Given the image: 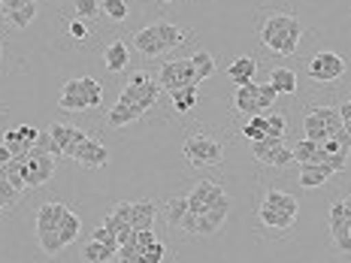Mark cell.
Listing matches in <instances>:
<instances>
[{"instance_id":"cell-1","label":"cell","mask_w":351,"mask_h":263,"mask_svg":"<svg viewBox=\"0 0 351 263\" xmlns=\"http://www.w3.org/2000/svg\"><path fill=\"white\" fill-rule=\"evenodd\" d=\"M300 36H303V25L294 16H269L261 27V42L282 58L297 52Z\"/></svg>"},{"instance_id":"cell-2","label":"cell","mask_w":351,"mask_h":263,"mask_svg":"<svg viewBox=\"0 0 351 263\" xmlns=\"http://www.w3.org/2000/svg\"><path fill=\"white\" fill-rule=\"evenodd\" d=\"M100 100H104V85L91 76H82V79H70V82L61 88L58 106H61L64 112H85V109L100 106Z\"/></svg>"},{"instance_id":"cell-3","label":"cell","mask_w":351,"mask_h":263,"mask_svg":"<svg viewBox=\"0 0 351 263\" xmlns=\"http://www.w3.org/2000/svg\"><path fill=\"white\" fill-rule=\"evenodd\" d=\"M155 82L160 85V91H170V94L179 91V88H185V85H197L191 58H176V61L160 64Z\"/></svg>"},{"instance_id":"cell-4","label":"cell","mask_w":351,"mask_h":263,"mask_svg":"<svg viewBox=\"0 0 351 263\" xmlns=\"http://www.w3.org/2000/svg\"><path fill=\"white\" fill-rule=\"evenodd\" d=\"M182 155H185L191 164L197 166H212L224 158V145L212 136H203V134H194L182 142Z\"/></svg>"},{"instance_id":"cell-5","label":"cell","mask_w":351,"mask_h":263,"mask_svg":"<svg viewBox=\"0 0 351 263\" xmlns=\"http://www.w3.org/2000/svg\"><path fill=\"white\" fill-rule=\"evenodd\" d=\"M309 76L315 82H336V79L346 76V61L336 52H318L309 61Z\"/></svg>"},{"instance_id":"cell-6","label":"cell","mask_w":351,"mask_h":263,"mask_svg":"<svg viewBox=\"0 0 351 263\" xmlns=\"http://www.w3.org/2000/svg\"><path fill=\"white\" fill-rule=\"evenodd\" d=\"M330 233H333L336 248L351 258V215L342 200L330 203Z\"/></svg>"},{"instance_id":"cell-7","label":"cell","mask_w":351,"mask_h":263,"mask_svg":"<svg viewBox=\"0 0 351 263\" xmlns=\"http://www.w3.org/2000/svg\"><path fill=\"white\" fill-rule=\"evenodd\" d=\"M158 97H160V85L158 82H145V85H128L121 91V97H119V103H130V106H140V109H152L158 103Z\"/></svg>"},{"instance_id":"cell-8","label":"cell","mask_w":351,"mask_h":263,"mask_svg":"<svg viewBox=\"0 0 351 263\" xmlns=\"http://www.w3.org/2000/svg\"><path fill=\"white\" fill-rule=\"evenodd\" d=\"M52 175H55V155H40V151L27 155V188L46 185Z\"/></svg>"},{"instance_id":"cell-9","label":"cell","mask_w":351,"mask_h":263,"mask_svg":"<svg viewBox=\"0 0 351 263\" xmlns=\"http://www.w3.org/2000/svg\"><path fill=\"white\" fill-rule=\"evenodd\" d=\"M64 212H67V206H64V203H43L40 212H36V236H46V233L58 230V224H61Z\"/></svg>"},{"instance_id":"cell-10","label":"cell","mask_w":351,"mask_h":263,"mask_svg":"<svg viewBox=\"0 0 351 263\" xmlns=\"http://www.w3.org/2000/svg\"><path fill=\"white\" fill-rule=\"evenodd\" d=\"M228 212H230V197L224 194V188L215 185V188H212L209 203H206V221L218 230L224 224V218H228Z\"/></svg>"},{"instance_id":"cell-11","label":"cell","mask_w":351,"mask_h":263,"mask_svg":"<svg viewBox=\"0 0 351 263\" xmlns=\"http://www.w3.org/2000/svg\"><path fill=\"white\" fill-rule=\"evenodd\" d=\"M134 46L140 49L145 58H158V55L167 52L164 42H160V36H158V27H155V25H149V27H143V31H136V34H134Z\"/></svg>"},{"instance_id":"cell-12","label":"cell","mask_w":351,"mask_h":263,"mask_svg":"<svg viewBox=\"0 0 351 263\" xmlns=\"http://www.w3.org/2000/svg\"><path fill=\"white\" fill-rule=\"evenodd\" d=\"M254 73H258V61H254V58H248V55L237 58V61L228 67V76H230V82L237 85V88L254 82Z\"/></svg>"},{"instance_id":"cell-13","label":"cell","mask_w":351,"mask_h":263,"mask_svg":"<svg viewBox=\"0 0 351 263\" xmlns=\"http://www.w3.org/2000/svg\"><path fill=\"white\" fill-rule=\"evenodd\" d=\"M73 160H79V164H82V166H106L109 151H106L100 142L85 140L82 145H79V151H76V158H73Z\"/></svg>"},{"instance_id":"cell-14","label":"cell","mask_w":351,"mask_h":263,"mask_svg":"<svg viewBox=\"0 0 351 263\" xmlns=\"http://www.w3.org/2000/svg\"><path fill=\"white\" fill-rule=\"evenodd\" d=\"M233 109L243 115H258V82L237 88V94H233Z\"/></svg>"},{"instance_id":"cell-15","label":"cell","mask_w":351,"mask_h":263,"mask_svg":"<svg viewBox=\"0 0 351 263\" xmlns=\"http://www.w3.org/2000/svg\"><path fill=\"white\" fill-rule=\"evenodd\" d=\"M258 218H261V224H263V227H269V230H288L291 224L297 221L294 215H288V212H282V209L267 206V203H261Z\"/></svg>"},{"instance_id":"cell-16","label":"cell","mask_w":351,"mask_h":263,"mask_svg":"<svg viewBox=\"0 0 351 263\" xmlns=\"http://www.w3.org/2000/svg\"><path fill=\"white\" fill-rule=\"evenodd\" d=\"M145 109L140 106H130V103H115L112 109H109L106 115V124L109 127H128V124H134L136 118H143Z\"/></svg>"},{"instance_id":"cell-17","label":"cell","mask_w":351,"mask_h":263,"mask_svg":"<svg viewBox=\"0 0 351 263\" xmlns=\"http://www.w3.org/2000/svg\"><path fill=\"white\" fill-rule=\"evenodd\" d=\"M128 61H130L128 46H124L121 40H112V42H109L106 52H104V64H106V70H109V73H121V70H128Z\"/></svg>"},{"instance_id":"cell-18","label":"cell","mask_w":351,"mask_h":263,"mask_svg":"<svg viewBox=\"0 0 351 263\" xmlns=\"http://www.w3.org/2000/svg\"><path fill=\"white\" fill-rule=\"evenodd\" d=\"M303 134H306V140H312V142H324L327 136H333V130L327 127V121L312 109V112L303 118Z\"/></svg>"},{"instance_id":"cell-19","label":"cell","mask_w":351,"mask_h":263,"mask_svg":"<svg viewBox=\"0 0 351 263\" xmlns=\"http://www.w3.org/2000/svg\"><path fill=\"white\" fill-rule=\"evenodd\" d=\"M330 170L321 164H300V185L303 188H321L327 185V179H330Z\"/></svg>"},{"instance_id":"cell-20","label":"cell","mask_w":351,"mask_h":263,"mask_svg":"<svg viewBox=\"0 0 351 263\" xmlns=\"http://www.w3.org/2000/svg\"><path fill=\"white\" fill-rule=\"evenodd\" d=\"M212 188H215V181H206V179L197 181V188L188 194V212H194V215H206V203L212 197Z\"/></svg>"},{"instance_id":"cell-21","label":"cell","mask_w":351,"mask_h":263,"mask_svg":"<svg viewBox=\"0 0 351 263\" xmlns=\"http://www.w3.org/2000/svg\"><path fill=\"white\" fill-rule=\"evenodd\" d=\"M130 227L134 230H155V206L152 203H134L130 209Z\"/></svg>"},{"instance_id":"cell-22","label":"cell","mask_w":351,"mask_h":263,"mask_svg":"<svg viewBox=\"0 0 351 263\" xmlns=\"http://www.w3.org/2000/svg\"><path fill=\"white\" fill-rule=\"evenodd\" d=\"M269 85H273L279 94H294L297 91V73L288 70V67H276L269 73Z\"/></svg>"},{"instance_id":"cell-23","label":"cell","mask_w":351,"mask_h":263,"mask_svg":"<svg viewBox=\"0 0 351 263\" xmlns=\"http://www.w3.org/2000/svg\"><path fill=\"white\" fill-rule=\"evenodd\" d=\"M282 145H285V136H263V140L252 142V155L258 158L261 164H269V158H273Z\"/></svg>"},{"instance_id":"cell-24","label":"cell","mask_w":351,"mask_h":263,"mask_svg":"<svg viewBox=\"0 0 351 263\" xmlns=\"http://www.w3.org/2000/svg\"><path fill=\"white\" fill-rule=\"evenodd\" d=\"M73 124H52V127H49V136H52V155L55 158H64V149H67L70 145V136H73Z\"/></svg>"},{"instance_id":"cell-25","label":"cell","mask_w":351,"mask_h":263,"mask_svg":"<svg viewBox=\"0 0 351 263\" xmlns=\"http://www.w3.org/2000/svg\"><path fill=\"white\" fill-rule=\"evenodd\" d=\"M79 230H82V224H79V215H73V212L67 209V212H64V218H61V224H58V236H61L64 248L76 242V239H79Z\"/></svg>"},{"instance_id":"cell-26","label":"cell","mask_w":351,"mask_h":263,"mask_svg":"<svg viewBox=\"0 0 351 263\" xmlns=\"http://www.w3.org/2000/svg\"><path fill=\"white\" fill-rule=\"evenodd\" d=\"M85 263H109L119 254V248H112V245H104V242H97V239H91V242L85 245Z\"/></svg>"},{"instance_id":"cell-27","label":"cell","mask_w":351,"mask_h":263,"mask_svg":"<svg viewBox=\"0 0 351 263\" xmlns=\"http://www.w3.org/2000/svg\"><path fill=\"white\" fill-rule=\"evenodd\" d=\"M170 97H173L176 112H191L197 106V100H200V94H197V85H185V88H179V91H173Z\"/></svg>"},{"instance_id":"cell-28","label":"cell","mask_w":351,"mask_h":263,"mask_svg":"<svg viewBox=\"0 0 351 263\" xmlns=\"http://www.w3.org/2000/svg\"><path fill=\"white\" fill-rule=\"evenodd\" d=\"M263 203H267V206H273V209L288 212V215H294V218H297V212H300L297 197H291V194H285V191H267Z\"/></svg>"},{"instance_id":"cell-29","label":"cell","mask_w":351,"mask_h":263,"mask_svg":"<svg viewBox=\"0 0 351 263\" xmlns=\"http://www.w3.org/2000/svg\"><path fill=\"white\" fill-rule=\"evenodd\" d=\"M164 215H167V224L179 230L182 218L188 215V197H173V200H167V206H164Z\"/></svg>"},{"instance_id":"cell-30","label":"cell","mask_w":351,"mask_h":263,"mask_svg":"<svg viewBox=\"0 0 351 263\" xmlns=\"http://www.w3.org/2000/svg\"><path fill=\"white\" fill-rule=\"evenodd\" d=\"M191 64H194V76H197V85L206 82V79L215 73V58L209 52H194L191 55Z\"/></svg>"},{"instance_id":"cell-31","label":"cell","mask_w":351,"mask_h":263,"mask_svg":"<svg viewBox=\"0 0 351 263\" xmlns=\"http://www.w3.org/2000/svg\"><path fill=\"white\" fill-rule=\"evenodd\" d=\"M155 27H158V36H160V42H164V49H167V52L185 42V34H182L176 25H170V21H158Z\"/></svg>"},{"instance_id":"cell-32","label":"cell","mask_w":351,"mask_h":263,"mask_svg":"<svg viewBox=\"0 0 351 263\" xmlns=\"http://www.w3.org/2000/svg\"><path fill=\"white\" fill-rule=\"evenodd\" d=\"M239 134L245 136V140H252V142H258V140H263L267 136V115H248V121L243 124V130Z\"/></svg>"},{"instance_id":"cell-33","label":"cell","mask_w":351,"mask_h":263,"mask_svg":"<svg viewBox=\"0 0 351 263\" xmlns=\"http://www.w3.org/2000/svg\"><path fill=\"white\" fill-rule=\"evenodd\" d=\"M318 149H321V142H312V140H306V136H303V140H300L291 151H294V160H297V164H315Z\"/></svg>"},{"instance_id":"cell-34","label":"cell","mask_w":351,"mask_h":263,"mask_svg":"<svg viewBox=\"0 0 351 263\" xmlns=\"http://www.w3.org/2000/svg\"><path fill=\"white\" fill-rule=\"evenodd\" d=\"M100 12H104L106 18H112V21H124L130 16L128 0H100Z\"/></svg>"},{"instance_id":"cell-35","label":"cell","mask_w":351,"mask_h":263,"mask_svg":"<svg viewBox=\"0 0 351 263\" xmlns=\"http://www.w3.org/2000/svg\"><path fill=\"white\" fill-rule=\"evenodd\" d=\"M3 18L10 21L12 27H27L36 18V3L34 6H21V10H12V12H3Z\"/></svg>"},{"instance_id":"cell-36","label":"cell","mask_w":351,"mask_h":263,"mask_svg":"<svg viewBox=\"0 0 351 263\" xmlns=\"http://www.w3.org/2000/svg\"><path fill=\"white\" fill-rule=\"evenodd\" d=\"M3 145L12 151V158H27L31 155V145L19 136V130H6L3 134Z\"/></svg>"},{"instance_id":"cell-37","label":"cell","mask_w":351,"mask_h":263,"mask_svg":"<svg viewBox=\"0 0 351 263\" xmlns=\"http://www.w3.org/2000/svg\"><path fill=\"white\" fill-rule=\"evenodd\" d=\"M276 97H279V91H276L273 85H258V112L261 115H267L269 109H273V103H276Z\"/></svg>"},{"instance_id":"cell-38","label":"cell","mask_w":351,"mask_h":263,"mask_svg":"<svg viewBox=\"0 0 351 263\" xmlns=\"http://www.w3.org/2000/svg\"><path fill=\"white\" fill-rule=\"evenodd\" d=\"M115 258H119V263H149V260H145V251H143V248H136V242L121 245Z\"/></svg>"},{"instance_id":"cell-39","label":"cell","mask_w":351,"mask_h":263,"mask_svg":"<svg viewBox=\"0 0 351 263\" xmlns=\"http://www.w3.org/2000/svg\"><path fill=\"white\" fill-rule=\"evenodd\" d=\"M19 203V191L12 188V181L6 175H0V206L3 209H12Z\"/></svg>"},{"instance_id":"cell-40","label":"cell","mask_w":351,"mask_h":263,"mask_svg":"<svg viewBox=\"0 0 351 263\" xmlns=\"http://www.w3.org/2000/svg\"><path fill=\"white\" fill-rule=\"evenodd\" d=\"M285 127H288L285 115H279V112H267V136H285Z\"/></svg>"},{"instance_id":"cell-41","label":"cell","mask_w":351,"mask_h":263,"mask_svg":"<svg viewBox=\"0 0 351 263\" xmlns=\"http://www.w3.org/2000/svg\"><path fill=\"white\" fill-rule=\"evenodd\" d=\"M76 18H91L100 12V0H76Z\"/></svg>"},{"instance_id":"cell-42","label":"cell","mask_w":351,"mask_h":263,"mask_svg":"<svg viewBox=\"0 0 351 263\" xmlns=\"http://www.w3.org/2000/svg\"><path fill=\"white\" fill-rule=\"evenodd\" d=\"M91 239H97V242H104V245H112V248H119V236H115V230L104 227V224H100V227L91 233Z\"/></svg>"},{"instance_id":"cell-43","label":"cell","mask_w":351,"mask_h":263,"mask_svg":"<svg viewBox=\"0 0 351 263\" xmlns=\"http://www.w3.org/2000/svg\"><path fill=\"white\" fill-rule=\"evenodd\" d=\"M88 140V134H85V130H73V136H70V145H67V149H64V158H76V151H79V145H82Z\"/></svg>"},{"instance_id":"cell-44","label":"cell","mask_w":351,"mask_h":263,"mask_svg":"<svg viewBox=\"0 0 351 263\" xmlns=\"http://www.w3.org/2000/svg\"><path fill=\"white\" fill-rule=\"evenodd\" d=\"M164 254H167V248H164L160 239H155V242L145 248V260H149V263H164Z\"/></svg>"},{"instance_id":"cell-45","label":"cell","mask_w":351,"mask_h":263,"mask_svg":"<svg viewBox=\"0 0 351 263\" xmlns=\"http://www.w3.org/2000/svg\"><path fill=\"white\" fill-rule=\"evenodd\" d=\"M67 31H70V36H73V40H79V42H82V40H88V25H85L82 18H73L70 25H67Z\"/></svg>"},{"instance_id":"cell-46","label":"cell","mask_w":351,"mask_h":263,"mask_svg":"<svg viewBox=\"0 0 351 263\" xmlns=\"http://www.w3.org/2000/svg\"><path fill=\"white\" fill-rule=\"evenodd\" d=\"M16 130H19V136H21V140H25L27 145H31V151H34L36 140H40V130L31 127V124H21V127H16Z\"/></svg>"},{"instance_id":"cell-47","label":"cell","mask_w":351,"mask_h":263,"mask_svg":"<svg viewBox=\"0 0 351 263\" xmlns=\"http://www.w3.org/2000/svg\"><path fill=\"white\" fill-rule=\"evenodd\" d=\"M155 230H136V248H143V251H145V248H149L152 242H155Z\"/></svg>"},{"instance_id":"cell-48","label":"cell","mask_w":351,"mask_h":263,"mask_svg":"<svg viewBox=\"0 0 351 263\" xmlns=\"http://www.w3.org/2000/svg\"><path fill=\"white\" fill-rule=\"evenodd\" d=\"M130 209H134V203H119V206L112 209V215L119 218V221H124V224H130Z\"/></svg>"},{"instance_id":"cell-49","label":"cell","mask_w":351,"mask_h":263,"mask_svg":"<svg viewBox=\"0 0 351 263\" xmlns=\"http://www.w3.org/2000/svg\"><path fill=\"white\" fill-rule=\"evenodd\" d=\"M36 0H0L3 12H12V10H21V6H34Z\"/></svg>"},{"instance_id":"cell-50","label":"cell","mask_w":351,"mask_h":263,"mask_svg":"<svg viewBox=\"0 0 351 263\" xmlns=\"http://www.w3.org/2000/svg\"><path fill=\"white\" fill-rule=\"evenodd\" d=\"M10 160H12V151L6 149L3 142H0V166H6V164H10Z\"/></svg>"},{"instance_id":"cell-51","label":"cell","mask_w":351,"mask_h":263,"mask_svg":"<svg viewBox=\"0 0 351 263\" xmlns=\"http://www.w3.org/2000/svg\"><path fill=\"white\" fill-rule=\"evenodd\" d=\"M149 82V73H134V79H130V85H145Z\"/></svg>"},{"instance_id":"cell-52","label":"cell","mask_w":351,"mask_h":263,"mask_svg":"<svg viewBox=\"0 0 351 263\" xmlns=\"http://www.w3.org/2000/svg\"><path fill=\"white\" fill-rule=\"evenodd\" d=\"M3 212H6V209H3V206H0V215H3Z\"/></svg>"},{"instance_id":"cell-53","label":"cell","mask_w":351,"mask_h":263,"mask_svg":"<svg viewBox=\"0 0 351 263\" xmlns=\"http://www.w3.org/2000/svg\"><path fill=\"white\" fill-rule=\"evenodd\" d=\"M164 3H173V0H164Z\"/></svg>"},{"instance_id":"cell-54","label":"cell","mask_w":351,"mask_h":263,"mask_svg":"<svg viewBox=\"0 0 351 263\" xmlns=\"http://www.w3.org/2000/svg\"><path fill=\"white\" fill-rule=\"evenodd\" d=\"M348 103H351V100H348Z\"/></svg>"}]
</instances>
